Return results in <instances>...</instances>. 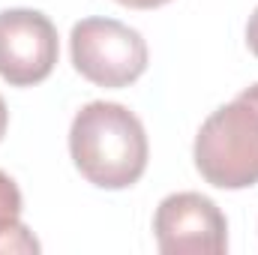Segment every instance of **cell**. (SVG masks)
<instances>
[{"label": "cell", "instance_id": "6da1fadb", "mask_svg": "<svg viewBox=\"0 0 258 255\" xmlns=\"http://www.w3.org/2000/svg\"><path fill=\"white\" fill-rule=\"evenodd\" d=\"M69 153L99 189H126L147 168V132L120 102H87L69 126Z\"/></svg>", "mask_w": 258, "mask_h": 255}, {"label": "cell", "instance_id": "9c48e42d", "mask_svg": "<svg viewBox=\"0 0 258 255\" xmlns=\"http://www.w3.org/2000/svg\"><path fill=\"white\" fill-rule=\"evenodd\" d=\"M6 126H9V111H6V102L0 96V138L6 135Z\"/></svg>", "mask_w": 258, "mask_h": 255}, {"label": "cell", "instance_id": "5b68a950", "mask_svg": "<svg viewBox=\"0 0 258 255\" xmlns=\"http://www.w3.org/2000/svg\"><path fill=\"white\" fill-rule=\"evenodd\" d=\"M57 63V27L39 9L0 12V78L30 87L51 75Z\"/></svg>", "mask_w": 258, "mask_h": 255}, {"label": "cell", "instance_id": "7a4b0ae2", "mask_svg": "<svg viewBox=\"0 0 258 255\" xmlns=\"http://www.w3.org/2000/svg\"><path fill=\"white\" fill-rule=\"evenodd\" d=\"M195 168L216 189L258 183V84L201 123L195 135Z\"/></svg>", "mask_w": 258, "mask_h": 255}, {"label": "cell", "instance_id": "8992f818", "mask_svg": "<svg viewBox=\"0 0 258 255\" xmlns=\"http://www.w3.org/2000/svg\"><path fill=\"white\" fill-rule=\"evenodd\" d=\"M0 252H39V243L21 225V192L0 171Z\"/></svg>", "mask_w": 258, "mask_h": 255}, {"label": "cell", "instance_id": "3957f363", "mask_svg": "<svg viewBox=\"0 0 258 255\" xmlns=\"http://www.w3.org/2000/svg\"><path fill=\"white\" fill-rule=\"evenodd\" d=\"M75 69L99 87H126L147 69V42L114 18H81L69 36Z\"/></svg>", "mask_w": 258, "mask_h": 255}, {"label": "cell", "instance_id": "ba28073f", "mask_svg": "<svg viewBox=\"0 0 258 255\" xmlns=\"http://www.w3.org/2000/svg\"><path fill=\"white\" fill-rule=\"evenodd\" d=\"M117 3H123L129 9H156V6H165L171 0H117Z\"/></svg>", "mask_w": 258, "mask_h": 255}, {"label": "cell", "instance_id": "52a82bcc", "mask_svg": "<svg viewBox=\"0 0 258 255\" xmlns=\"http://www.w3.org/2000/svg\"><path fill=\"white\" fill-rule=\"evenodd\" d=\"M246 45L258 57V6H255V12L249 15V24H246Z\"/></svg>", "mask_w": 258, "mask_h": 255}, {"label": "cell", "instance_id": "277c9868", "mask_svg": "<svg viewBox=\"0 0 258 255\" xmlns=\"http://www.w3.org/2000/svg\"><path fill=\"white\" fill-rule=\"evenodd\" d=\"M153 234L162 255H222L228 249V222L216 201L201 192H174L159 201Z\"/></svg>", "mask_w": 258, "mask_h": 255}]
</instances>
